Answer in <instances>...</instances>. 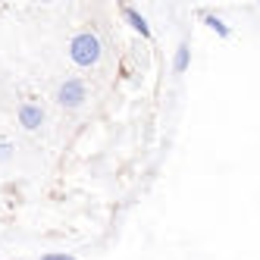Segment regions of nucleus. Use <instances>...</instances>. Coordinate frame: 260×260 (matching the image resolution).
I'll return each mask as SVG.
<instances>
[{
    "label": "nucleus",
    "mask_w": 260,
    "mask_h": 260,
    "mask_svg": "<svg viewBox=\"0 0 260 260\" xmlns=\"http://www.w3.org/2000/svg\"><path fill=\"white\" fill-rule=\"evenodd\" d=\"M204 22H207V25H210V31H216V35H219L222 41H226V38H232V31H229V25L222 22L219 16H210V13H204Z\"/></svg>",
    "instance_id": "obj_6"
},
{
    "label": "nucleus",
    "mask_w": 260,
    "mask_h": 260,
    "mask_svg": "<svg viewBox=\"0 0 260 260\" xmlns=\"http://www.w3.org/2000/svg\"><path fill=\"white\" fill-rule=\"evenodd\" d=\"M122 16H125V22L132 25V28L141 35V38H151V35H154V31H151V25H147V19H144V16H141L135 7H122Z\"/></svg>",
    "instance_id": "obj_4"
},
{
    "label": "nucleus",
    "mask_w": 260,
    "mask_h": 260,
    "mask_svg": "<svg viewBox=\"0 0 260 260\" xmlns=\"http://www.w3.org/2000/svg\"><path fill=\"white\" fill-rule=\"evenodd\" d=\"M10 154H13V147H10V144H0V163L10 160Z\"/></svg>",
    "instance_id": "obj_8"
},
{
    "label": "nucleus",
    "mask_w": 260,
    "mask_h": 260,
    "mask_svg": "<svg viewBox=\"0 0 260 260\" xmlns=\"http://www.w3.org/2000/svg\"><path fill=\"white\" fill-rule=\"evenodd\" d=\"M104 57V44L94 31H79V35H72V41H69V60L82 66V69H91V66H98Z\"/></svg>",
    "instance_id": "obj_1"
},
{
    "label": "nucleus",
    "mask_w": 260,
    "mask_h": 260,
    "mask_svg": "<svg viewBox=\"0 0 260 260\" xmlns=\"http://www.w3.org/2000/svg\"><path fill=\"white\" fill-rule=\"evenodd\" d=\"M88 98V88L82 79H66L60 88H57V104L66 107V110H79Z\"/></svg>",
    "instance_id": "obj_2"
},
{
    "label": "nucleus",
    "mask_w": 260,
    "mask_h": 260,
    "mask_svg": "<svg viewBox=\"0 0 260 260\" xmlns=\"http://www.w3.org/2000/svg\"><path fill=\"white\" fill-rule=\"evenodd\" d=\"M19 122H22L25 132H35V128H41V122H44V110L38 104H22L19 107Z\"/></svg>",
    "instance_id": "obj_3"
},
{
    "label": "nucleus",
    "mask_w": 260,
    "mask_h": 260,
    "mask_svg": "<svg viewBox=\"0 0 260 260\" xmlns=\"http://www.w3.org/2000/svg\"><path fill=\"white\" fill-rule=\"evenodd\" d=\"M188 63H191V50H188V44L182 41L176 47V57H173V72H176V76H182V72L188 69Z\"/></svg>",
    "instance_id": "obj_5"
},
{
    "label": "nucleus",
    "mask_w": 260,
    "mask_h": 260,
    "mask_svg": "<svg viewBox=\"0 0 260 260\" xmlns=\"http://www.w3.org/2000/svg\"><path fill=\"white\" fill-rule=\"evenodd\" d=\"M41 260H79V257H72V254H57V251H53V254H44Z\"/></svg>",
    "instance_id": "obj_7"
}]
</instances>
